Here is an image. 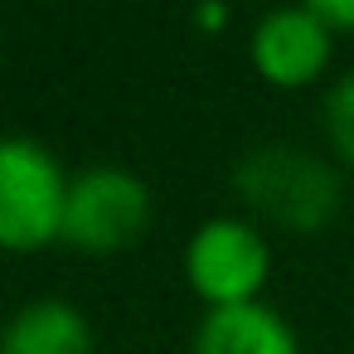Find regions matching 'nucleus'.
<instances>
[{
  "mask_svg": "<svg viewBox=\"0 0 354 354\" xmlns=\"http://www.w3.org/2000/svg\"><path fill=\"white\" fill-rule=\"evenodd\" d=\"M233 189L252 223L281 228V233H320L335 223L344 204L339 165L291 141L252 146L233 165Z\"/></svg>",
  "mask_w": 354,
  "mask_h": 354,
  "instance_id": "nucleus-1",
  "label": "nucleus"
},
{
  "mask_svg": "<svg viewBox=\"0 0 354 354\" xmlns=\"http://www.w3.org/2000/svg\"><path fill=\"white\" fill-rule=\"evenodd\" d=\"M73 175L35 136L0 141V243L10 252H44L64 243Z\"/></svg>",
  "mask_w": 354,
  "mask_h": 354,
  "instance_id": "nucleus-2",
  "label": "nucleus"
},
{
  "mask_svg": "<svg viewBox=\"0 0 354 354\" xmlns=\"http://www.w3.org/2000/svg\"><path fill=\"white\" fill-rule=\"evenodd\" d=\"M180 267L204 310L248 306L262 301V286L272 277V238L248 214H214L185 238Z\"/></svg>",
  "mask_w": 354,
  "mask_h": 354,
  "instance_id": "nucleus-3",
  "label": "nucleus"
},
{
  "mask_svg": "<svg viewBox=\"0 0 354 354\" xmlns=\"http://www.w3.org/2000/svg\"><path fill=\"white\" fill-rule=\"evenodd\" d=\"M156 199L151 185L127 165H88L73 175L68 189V218H64V248L107 257L131 248L151 228Z\"/></svg>",
  "mask_w": 354,
  "mask_h": 354,
  "instance_id": "nucleus-4",
  "label": "nucleus"
},
{
  "mask_svg": "<svg viewBox=\"0 0 354 354\" xmlns=\"http://www.w3.org/2000/svg\"><path fill=\"white\" fill-rule=\"evenodd\" d=\"M330 59H335V30L315 10H306L301 0L272 6L267 15H257V25L248 35V64L277 93L315 88L325 78Z\"/></svg>",
  "mask_w": 354,
  "mask_h": 354,
  "instance_id": "nucleus-5",
  "label": "nucleus"
},
{
  "mask_svg": "<svg viewBox=\"0 0 354 354\" xmlns=\"http://www.w3.org/2000/svg\"><path fill=\"white\" fill-rule=\"evenodd\" d=\"M189 354H301V339L277 306L248 301V306L204 310L194 320Z\"/></svg>",
  "mask_w": 354,
  "mask_h": 354,
  "instance_id": "nucleus-6",
  "label": "nucleus"
},
{
  "mask_svg": "<svg viewBox=\"0 0 354 354\" xmlns=\"http://www.w3.org/2000/svg\"><path fill=\"white\" fill-rule=\"evenodd\" d=\"M0 354H93V325L73 301L35 296L6 320Z\"/></svg>",
  "mask_w": 354,
  "mask_h": 354,
  "instance_id": "nucleus-7",
  "label": "nucleus"
},
{
  "mask_svg": "<svg viewBox=\"0 0 354 354\" xmlns=\"http://www.w3.org/2000/svg\"><path fill=\"white\" fill-rule=\"evenodd\" d=\"M320 127H325L330 160H335L339 170H354V68H349V73H339V78L325 88Z\"/></svg>",
  "mask_w": 354,
  "mask_h": 354,
  "instance_id": "nucleus-8",
  "label": "nucleus"
},
{
  "mask_svg": "<svg viewBox=\"0 0 354 354\" xmlns=\"http://www.w3.org/2000/svg\"><path fill=\"white\" fill-rule=\"evenodd\" d=\"M306 10H315L335 35H354V0H301Z\"/></svg>",
  "mask_w": 354,
  "mask_h": 354,
  "instance_id": "nucleus-9",
  "label": "nucleus"
},
{
  "mask_svg": "<svg viewBox=\"0 0 354 354\" xmlns=\"http://www.w3.org/2000/svg\"><path fill=\"white\" fill-rule=\"evenodd\" d=\"M194 25L209 30V35H218L228 25V0H194Z\"/></svg>",
  "mask_w": 354,
  "mask_h": 354,
  "instance_id": "nucleus-10",
  "label": "nucleus"
}]
</instances>
